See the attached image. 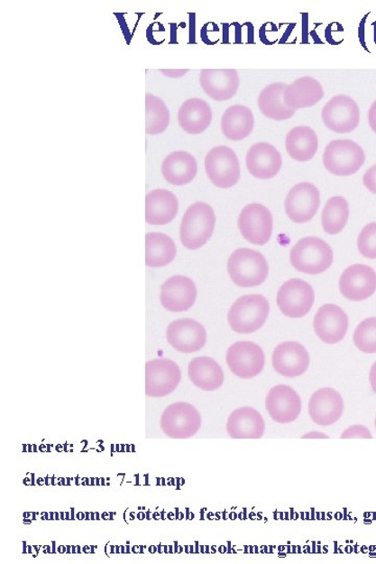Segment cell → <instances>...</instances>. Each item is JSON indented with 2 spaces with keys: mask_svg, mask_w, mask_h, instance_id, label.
<instances>
[{
  "mask_svg": "<svg viewBox=\"0 0 376 564\" xmlns=\"http://www.w3.org/2000/svg\"><path fill=\"white\" fill-rule=\"evenodd\" d=\"M341 439H372L373 436L366 427L362 424L347 428L341 435Z\"/></svg>",
  "mask_w": 376,
  "mask_h": 564,
  "instance_id": "37",
  "label": "cell"
},
{
  "mask_svg": "<svg viewBox=\"0 0 376 564\" xmlns=\"http://www.w3.org/2000/svg\"><path fill=\"white\" fill-rule=\"evenodd\" d=\"M188 376L196 387L204 391H216L223 386L225 375L214 358L199 356L188 365Z\"/></svg>",
  "mask_w": 376,
  "mask_h": 564,
  "instance_id": "28",
  "label": "cell"
},
{
  "mask_svg": "<svg viewBox=\"0 0 376 564\" xmlns=\"http://www.w3.org/2000/svg\"><path fill=\"white\" fill-rule=\"evenodd\" d=\"M181 370L169 358H155L146 365V394L161 398L173 393L181 382Z\"/></svg>",
  "mask_w": 376,
  "mask_h": 564,
  "instance_id": "11",
  "label": "cell"
},
{
  "mask_svg": "<svg viewBox=\"0 0 376 564\" xmlns=\"http://www.w3.org/2000/svg\"><path fill=\"white\" fill-rule=\"evenodd\" d=\"M334 251L326 241L316 236L301 238L291 250L293 267L303 274L318 275L331 268Z\"/></svg>",
  "mask_w": 376,
  "mask_h": 564,
  "instance_id": "4",
  "label": "cell"
},
{
  "mask_svg": "<svg viewBox=\"0 0 376 564\" xmlns=\"http://www.w3.org/2000/svg\"><path fill=\"white\" fill-rule=\"evenodd\" d=\"M200 84L210 98L225 102L233 98L239 90L240 78L235 69H203Z\"/></svg>",
  "mask_w": 376,
  "mask_h": 564,
  "instance_id": "22",
  "label": "cell"
},
{
  "mask_svg": "<svg viewBox=\"0 0 376 564\" xmlns=\"http://www.w3.org/2000/svg\"><path fill=\"white\" fill-rule=\"evenodd\" d=\"M345 403L338 391L321 388L312 395L308 402V413L318 426H333L344 413Z\"/></svg>",
  "mask_w": 376,
  "mask_h": 564,
  "instance_id": "17",
  "label": "cell"
},
{
  "mask_svg": "<svg viewBox=\"0 0 376 564\" xmlns=\"http://www.w3.org/2000/svg\"><path fill=\"white\" fill-rule=\"evenodd\" d=\"M226 362L231 373L243 380H250L262 373L266 356L260 345L240 341L229 347Z\"/></svg>",
  "mask_w": 376,
  "mask_h": 564,
  "instance_id": "8",
  "label": "cell"
},
{
  "mask_svg": "<svg viewBox=\"0 0 376 564\" xmlns=\"http://www.w3.org/2000/svg\"><path fill=\"white\" fill-rule=\"evenodd\" d=\"M179 208L177 197L167 190H155L146 197V221L151 225H167L174 220Z\"/></svg>",
  "mask_w": 376,
  "mask_h": 564,
  "instance_id": "27",
  "label": "cell"
},
{
  "mask_svg": "<svg viewBox=\"0 0 376 564\" xmlns=\"http://www.w3.org/2000/svg\"><path fill=\"white\" fill-rule=\"evenodd\" d=\"M368 123H369V125H371V130L376 134V101L373 102L371 109H369Z\"/></svg>",
  "mask_w": 376,
  "mask_h": 564,
  "instance_id": "39",
  "label": "cell"
},
{
  "mask_svg": "<svg viewBox=\"0 0 376 564\" xmlns=\"http://www.w3.org/2000/svg\"><path fill=\"white\" fill-rule=\"evenodd\" d=\"M202 417L193 404L175 402L163 411L160 428L171 439H189L199 432Z\"/></svg>",
  "mask_w": 376,
  "mask_h": 564,
  "instance_id": "6",
  "label": "cell"
},
{
  "mask_svg": "<svg viewBox=\"0 0 376 564\" xmlns=\"http://www.w3.org/2000/svg\"><path fill=\"white\" fill-rule=\"evenodd\" d=\"M161 172L170 184L182 187L196 178L197 163L196 158L188 152L176 151L164 158Z\"/></svg>",
  "mask_w": 376,
  "mask_h": 564,
  "instance_id": "26",
  "label": "cell"
},
{
  "mask_svg": "<svg viewBox=\"0 0 376 564\" xmlns=\"http://www.w3.org/2000/svg\"><path fill=\"white\" fill-rule=\"evenodd\" d=\"M286 148L289 157L296 162L312 161L319 148L318 136L307 125H298L288 133Z\"/></svg>",
  "mask_w": 376,
  "mask_h": 564,
  "instance_id": "31",
  "label": "cell"
},
{
  "mask_svg": "<svg viewBox=\"0 0 376 564\" xmlns=\"http://www.w3.org/2000/svg\"><path fill=\"white\" fill-rule=\"evenodd\" d=\"M197 294L196 284L190 278L177 275L161 285L160 302L164 309L181 313L193 308Z\"/></svg>",
  "mask_w": 376,
  "mask_h": 564,
  "instance_id": "20",
  "label": "cell"
},
{
  "mask_svg": "<svg viewBox=\"0 0 376 564\" xmlns=\"http://www.w3.org/2000/svg\"><path fill=\"white\" fill-rule=\"evenodd\" d=\"M353 343L362 353L376 354V317L368 318L356 327Z\"/></svg>",
  "mask_w": 376,
  "mask_h": 564,
  "instance_id": "35",
  "label": "cell"
},
{
  "mask_svg": "<svg viewBox=\"0 0 376 564\" xmlns=\"http://www.w3.org/2000/svg\"><path fill=\"white\" fill-rule=\"evenodd\" d=\"M287 88V84L279 82L263 88L257 98V105L263 116L276 122L287 121L295 116L296 111L289 108L283 99V92Z\"/></svg>",
  "mask_w": 376,
  "mask_h": 564,
  "instance_id": "30",
  "label": "cell"
},
{
  "mask_svg": "<svg viewBox=\"0 0 376 564\" xmlns=\"http://www.w3.org/2000/svg\"><path fill=\"white\" fill-rule=\"evenodd\" d=\"M211 121H213V111L209 104L202 98L188 99L178 111V123L188 134H201L209 128Z\"/></svg>",
  "mask_w": 376,
  "mask_h": 564,
  "instance_id": "25",
  "label": "cell"
},
{
  "mask_svg": "<svg viewBox=\"0 0 376 564\" xmlns=\"http://www.w3.org/2000/svg\"><path fill=\"white\" fill-rule=\"evenodd\" d=\"M362 183H364L365 188L369 191L376 195V164L372 165V167L365 172L364 177H362Z\"/></svg>",
  "mask_w": 376,
  "mask_h": 564,
  "instance_id": "38",
  "label": "cell"
},
{
  "mask_svg": "<svg viewBox=\"0 0 376 564\" xmlns=\"http://www.w3.org/2000/svg\"><path fill=\"white\" fill-rule=\"evenodd\" d=\"M216 217L213 208L204 202L189 207L182 217L180 240L184 247L197 250L203 247L213 236Z\"/></svg>",
  "mask_w": 376,
  "mask_h": 564,
  "instance_id": "2",
  "label": "cell"
},
{
  "mask_svg": "<svg viewBox=\"0 0 376 564\" xmlns=\"http://www.w3.org/2000/svg\"><path fill=\"white\" fill-rule=\"evenodd\" d=\"M349 214L351 210L345 198L336 196L329 199L322 211L323 229L328 235L340 234L345 228Z\"/></svg>",
  "mask_w": 376,
  "mask_h": 564,
  "instance_id": "33",
  "label": "cell"
},
{
  "mask_svg": "<svg viewBox=\"0 0 376 564\" xmlns=\"http://www.w3.org/2000/svg\"><path fill=\"white\" fill-rule=\"evenodd\" d=\"M375 429H376V418H375Z\"/></svg>",
  "mask_w": 376,
  "mask_h": 564,
  "instance_id": "44",
  "label": "cell"
},
{
  "mask_svg": "<svg viewBox=\"0 0 376 564\" xmlns=\"http://www.w3.org/2000/svg\"><path fill=\"white\" fill-rule=\"evenodd\" d=\"M228 274L237 287H259L267 281L269 265L266 257L259 251L237 249L228 260Z\"/></svg>",
  "mask_w": 376,
  "mask_h": 564,
  "instance_id": "1",
  "label": "cell"
},
{
  "mask_svg": "<svg viewBox=\"0 0 376 564\" xmlns=\"http://www.w3.org/2000/svg\"><path fill=\"white\" fill-rule=\"evenodd\" d=\"M246 163L251 175L261 180H268L279 174L282 167V157L274 145L257 143L249 149Z\"/></svg>",
  "mask_w": 376,
  "mask_h": 564,
  "instance_id": "21",
  "label": "cell"
},
{
  "mask_svg": "<svg viewBox=\"0 0 376 564\" xmlns=\"http://www.w3.org/2000/svg\"><path fill=\"white\" fill-rule=\"evenodd\" d=\"M368 15H365L364 18L362 19V22L360 23V28H359V38H360V42L362 45V48H364L366 51H368L367 46H366V42H365V25H366V20L368 18Z\"/></svg>",
  "mask_w": 376,
  "mask_h": 564,
  "instance_id": "40",
  "label": "cell"
},
{
  "mask_svg": "<svg viewBox=\"0 0 376 564\" xmlns=\"http://www.w3.org/2000/svg\"><path fill=\"white\" fill-rule=\"evenodd\" d=\"M314 302L315 291L312 285L299 278L283 283L277 293V305L281 313L289 318L307 316Z\"/></svg>",
  "mask_w": 376,
  "mask_h": 564,
  "instance_id": "10",
  "label": "cell"
},
{
  "mask_svg": "<svg viewBox=\"0 0 376 564\" xmlns=\"http://www.w3.org/2000/svg\"><path fill=\"white\" fill-rule=\"evenodd\" d=\"M170 110L160 97L146 95V133L160 135L169 128Z\"/></svg>",
  "mask_w": 376,
  "mask_h": 564,
  "instance_id": "34",
  "label": "cell"
},
{
  "mask_svg": "<svg viewBox=\"0 0 376 564\" xmlns=\"http://www.w3.org/2000/svg\"><path fill=\"white\" fill-rule=\"evenodd\" d=\"M369 382H371L373 393L376 394V362L372 365L371 374H369Z\"/></svg>",
  "mask_w": 376,
  "mask_h": 564,
  "instance_id": "42",
  "label": "cell"
},
{
  "mask_svg": "<svg viewBox=\"0 0 376 564\" xmlns=\"http://www.w3.org/2000/svg\"><path fill=\"white\" fill-rule=\"evenodd\" d=\"M266 410L275 422L291 423L298 420L301 414V398L292 387L279 384L269 391Z\"/></svg>",
  "mask_w": 376,
  "mask_h": 564,
  "instance_id": "16",
  "label": "cell"
},
{
  "mask_svg": "<svg viewBox=\"0 0 376 564\" xmlns=\"http://www.w3.org/2000/svg\"><path fill=\"white\" fill-rule=\"evenodd\" d=\"M311 363L308 351L298 342L287 341L274 349L273 368L277 374L286 377L305 374Z\"/></svg>",
  "mask_w": 376,
  "mask_h": 564,
  "instance_id": "19",
  "label": "cell"
},
{
  "mask_svg": "<svg viewBox=\"0 0 376 564\" xmlns=\"http://www.w3.org/2000/svg\"><path fill=\"white\" fill-rule=\"evenodd\" d=\"M237 225L243 238L256 245H266L273 234V216L262 204L253 203L243 208Z\"/></svg>",
  "mask_w": 376,
  "mask_h": 564,
  "instance_id": "12",
  "label": "cell"
},
{
  "mask_svg": "<svg viewBox=\"0 0 376 564\" xmlns=\"http://www.w3.org/2000/svg\"><path fill=\"white\" fill-rule=\"evenodd\" d=\"M340 291L346 300L359 302L371 298L376 291V272L366 264L348 267L340 278Z\"/></svg>",
  "mask_w": 376,
  "mask_h": 564,
  "instance_id": "14",
  "label": "cell"
},
{
  "mask_svg": "<svg viewBox=\"0 0 376 564\" xmlns=\"http://www.w3.org/2000/svg\"><path fill=\"white\" fill-rule=\"evenodd\" d=\"M176 254V245L170 236L160 232L146 236V264L149 267H164L175 260Z\"/></svg>",
  "mask_w": 376,
  "mask_h": 564,
  "instance_id": "32",
  "label": "cell"
},
{
  "mask_svg": "<svg viewBox=\"0 0 376 564\" xmlns=\"http://www.w3.org/2000/svg\"><path fill=\"white\" fill-rule=\"evenodd\" d=\"M286 214L296 224L312 221L320 208V191L314 184L301 182L289 191Z\"/></svg>",
  "mask_w": 376,
  "mask_h": 564,
  "instance_id": "13",
  "label": "cell"
},
{
  "mask_svg": "<svg viewBox=\"0 0 376 564\" xmlns=\"http://www.w3.org/2000/svg\"><path fill=\"white\" fill-rule=\"evenodd\" d=\"M221 129L229 141L241 142L254 129V116L246 106H231L222 116Z\"/></svg>",
  "mask_w": 376,
  "mask_h": 564,
  "instance_id": "29",
  "label": "cell"
},
{
  "mask_svg": "<svg viewBox=\"0 0 376 564\" xmlns=\"http://www.w3.org/2000/svg\"><path fill=\"white\" fill-rule=\"evenodd\" d=\"M374 26V42L376 43V22L373 23Z\"/></svg>",
  "mask_w": 376,
  "mask_h": 564,
  "instance_id": "43",
  "label": "cell"
},
{
  "mask_svg": "<svg viewBox=\"0 0 376 564\" xmlns=\"http://www.w3.org/2000/svg\"><path fill=\"white\" fill-rule=\"evenodd\" d=\"M270 304L265 296L246 295L239 298L230 308L228 323L237 334H253L268 320Z\"/></svg>",
  "mask_w": 376,
  "mask_h": 564,
  "instance_id": "3",
  "label": "cell"
},
{
  "mask_svg": "<svg viewBox=\"0 0 376 564\" xmlns=\"http://www.w3.org/2000/svg\"><path fill=\"white\" fill-rule=\"evenodd\" d=\"M265 432V421L253 408L236 409L228 418L227 433L233 439H261Z\"/></svg>",
  "mask_w": 376,
  "mask_h": 564,
  "instance_id": "23",
  "label": "cell"
},
{
  "mask_svg": "<svg viewBox=\"0 0 376 564\" xmlns=\"http://www.w3.org/2000/svg\"><path fill=\"white\" fill-rule=\"evenodd\" d=\"M358 248L362 256L376 260V223L368 224L362 229L358 237Z\"/></svg>",
  "mask_w": 376,
  "mask_h": 564,
  "instance_id": "36",
  "label": "cell"
},
{
  "mask_svg": "<svg viewBox=\"0 0 376 564\" xmlns=\"http://www.w3.org/2000/svg\"><path fill=\"white\" fill-rule=\"evenodd\" d=\"M302 439H329V436L320 432H311L303 435Z\"/></svg>",
  "mask_w": 376,
  "mask_h": 564,
  "instance_id": "41",
  "label": "cell"
},
{
  "mask_svg": "<svg viewBox=\"0 0 376 564\" xmlns=\"http://www.w3.org/2000/svg\"><path fill=\"white\" fill-rule=\"evenodd\" d=\"M366 161L364 150L351 139H336L323 153V164L335 176L346 177L358 172Z\"/></svg>",
  "mask_w": 376,
  "mask_h": 564,
  "instance_id": "5",
  "label": "cell"
},
{
  "mask_svg": "<svg viewBox=\"0 0 376 564\" xmlns=\"http://www.w3.org/2000/svg\"><path fill=\"white\" fill-rule=\"evenodd\" d=\"M360 119L359 105L348 96L332 97L322 109V121L326 127L338 134L354 131L358 128Z\"/></svg>",
  "mask_w": 376,
  "mask_h": 564,
  "instance_id": "9",
  "label": "cell"
},
{
  "mask_svg": "<svg viewBox=\"0 0 376 564\" xmlns=\"http://www.w3.org/2000/svg\"><path fill=\"white\" fill-rule=\"evenodd\" d=\"M325 97L321 83L318 79L311 77L297 79L292 84L288 85L283 92V99L289 108L298 110L309 108L318 104Z\"/></svg>",
  "mask_w": 376,
  "mask_h": 564,
  "instance_id": "24",
  "label": "cell"
},
{
  "mask_svg": "<svg viewBox=\"0 0 376 564\" xmlns=\"http://www.w3.org/2000/svg\"><path fill=\"white\" fill-rule=\"evenodd\" d=\"M167 340L179 353L193 354L206 347L207 333L200 322L187 318L169 325Z\"/></svg>",
  "mask_w": 376,
  "mask_h": 564,
  "instance_id": "15",
  "label": "cell"
},
{
  "mask_svg": "<svg viewBox=\"0 0 376 564\" xmlns=\"http://www.w3.org/2000/svg\"><path fill=\"white\" fill-rule=\"evenodd\" d=\"M206 171L209 180L219 189L233 188L240 181L239 158L226 145H219L209 151L206 158Z\"/></svg>",
  "mask_w": 376,
  "mask_h": 564,
  "instance_id": "7",
  "label": "cell"
},
{
  "mask_svg": "<svg viewBox=\"0 0 376 564\" xmlns=\"http://www.w3.org/2000/svg\"><path fill=\"white\" fill-rule=\"evenodd\" d=\"M349 327L348 316L338 305L326 304L315 316V333L322 342L336 344L347 335Z\"/></svg>",
  "mask_w": 376,
  "mask_h": 564,
  "instance_id": "18",
  "label": "cell"
}]
</instances>
